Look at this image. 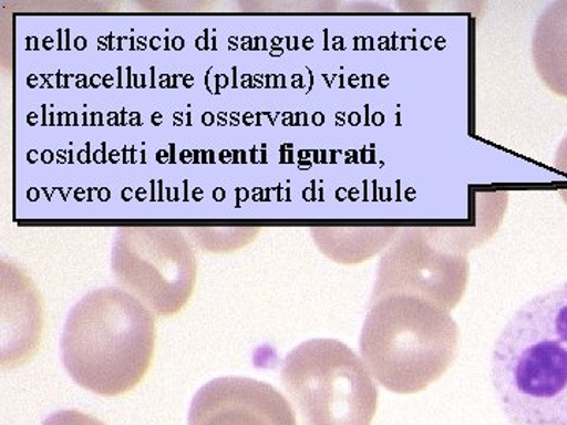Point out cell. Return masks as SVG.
<instances>
[{"label":"cell","mask_w":567,"mask_h":425,"mask_svg":"<svg viewBox=\"0 0 567 425\" xmlns=\"http://www.w3.org/2000/svg\"><path fill=\"white\" fill-rule=\"evenodd\" d=\"M259 229H192L194 240L203 246L205 251H235L254 240Z\"/></svg>","instance_id":"10"},{"label":"cell","mask_w":567,"mask_h":425,"mask_svg":"<svg viewBox=\"0 0 567 425\" xmlns=\"http://www.w3.org/2000/svg\"><path fill=\"white\" fill-rule=\"evenodd\" d=\"M401 229H360V227H317L312 238L320 251L339 263H360L393 243Z\"/></svg>","instance_id":"9"},{"label":"cell","mask_w":567,"mask_h":425,"mask_svg":"<svg viewBox=\"0 0 567 425\" xmlns=\"http://www.w3.org/2000/svg\"><path fill=\"white\" fill-rule=\"evenodd\" d=\"M41 425H106L103 421L87 413L76 412V410H63L48 416Z\"/></svg>","instance_id":"11"},{"label":"cell","mask_w":567,"mask_h":425,"mask_svg":"<svg viewBox=\"0 0 567 425\" xmlns=\"http://www.w3.org/2000/svg\"><path fill=\"white\" fill-rule=\"evenodd\" d=\"M491 376L511 425H567V282L514 312Z\"/></svg>","instance_id":"1"},{"label":"cell","mask_w":567,"mask_h":425,"mask_svg":"<svg viewBox=\"0 0 567 425\" xmlns=\"http://www.w3.org/2000/svg\"><path fill=\"white\" fill-rule=\"evenodd\" d=\"M533 61L551 92L567 99V2H554L536 22Z\"/></svg>","instance_id":"8"},{"label":"cell","mask_w":567,"mask_h":425,"mask_svg":"<svg viewBox=\"0 0 567 425\" xmlns=\"http://www.w3.org/2000/svg\"><path fill=\"white\" fill-rule=\"evenodd\" d=\"M468 274V256L443 241L434 227H404L380 260L371 303L405 294L451 312L464 298Z\"/></svg>","instance_id":"6"},{"label":"cell","mask_w":567,"mask_h":425,"mask_svg":"<svg viewBox=\"0 0 567 425\" xmlns=\"http://www.w3.org/2000/svg\"><path fill=\"white\" fill-rule=\"evenodd\" d=\"M188 425H298L292 405L270 383L221 376L200 387Z\"/></svg>","instance_id":"7"},{"label":"cell","mask_w":567,"mask_h":425,"mask_svg":"<svg viewBox=\"0 0 567 425\" xmlns=\"http://www.w3.org/2000/svg\"><path fill=\"white\" fill-rule=\"evenodd\" d=\"M155 341L151 309L126 290L103 287L71 308L61 339L62 363L92 393L125 394L147 374Z\"/></svg>","instance_id":"2"},{"label":"cell","mask_w":567,"mask_h":425,"mask_svg":"<svg viewBox=\"0 0 567 425\" xmlns=\"http://www.w3.org/2000/svg\"><path fill=\"white\" fill-rule=\"evenodd\" d=\"M554 169L567 180V136L559 144L557 155H555ZM559 196H561L563 203L567 205V183L565 188H559Z\"/></svg>","instance_id":"12"},{"label":"cell","mask_w":567,"mask_h":425,"mask_svg":"<svg viewBox=\"0 0 567 425\" xmlns=\"http://www.w3.org/2000/svg\"><path fill=\"white\" fill-rule=\"evenodd\" d=\"M457 350V323L445 309L405 294L369 305L360 335L361 360L391 393H421L446 374Z\"/></svg>","instance_id":"3"},{"label":"cell","mask_w":567,"mask_h":425,"mask_svg":"<svg viewBox=\"0 0 567 425\" xmlns=\"http://www.w3.org/2000/svg\"><path fill=\"white\" fill-rule=\"evenodd\" d=\"M284 390L305 425H371L379 405L372 375L349 345L311 339L282 361Z\"/></svg>","instance_id":"4"},{"label":"cell","mask_w":567,"mask_h":425,"mask_svg":"<svg viewBox=\"0 0 567 425\" xmlns=\"http://www.w3.org/2000/svg\"><path fill=\"white\" fill-rule=\"evenodd\" d=\"M112 271L126 292L153 314L181 312L194 292L196 253L182 229L169 226H128L118 229L112 249Z\"/></svg>","instance_id":"5"}]
</instances>
